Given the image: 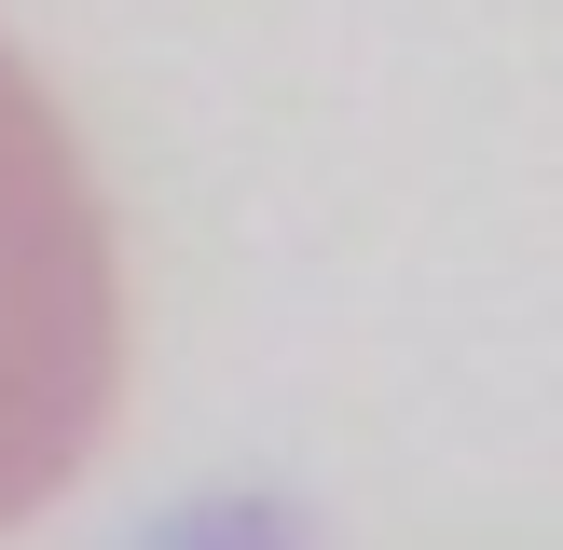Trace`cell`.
<instances>
[{"label":"cell","instance_id":"obj_1","mask_svg":"<svg viewBox=\"0 0 563 550\" xmlns=\"http://www.w3.org/2000/svg\"><path fill=\"white\" fill-rule=\"evenodd\" d=\"M124 399V248L69 110L0 42V522L55 509Z\"/></svg>","mask_w":563,"mask_h":550}]
</instances>
